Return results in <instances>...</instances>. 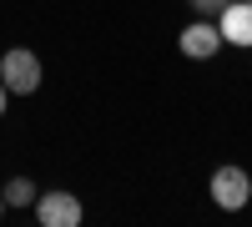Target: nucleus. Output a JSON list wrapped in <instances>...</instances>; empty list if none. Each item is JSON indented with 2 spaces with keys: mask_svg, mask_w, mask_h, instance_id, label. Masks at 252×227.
<instances>
[{
  "mask_svg": "<svg viewBox=\"0 0 252 227\" xmlns=\"http://www.w3.org/2000/svg\"><path fill=\"white\" fill-rule=\"evenodd\" d=\"M40 56L31 46H10V51H0V81H5V91L10 96H35L40 91Z\"/></svg>",
  "mask_w": 252,
  "mask_h": 227,
  "instance_id": "1",
  "label": "nucleus"
},
{
  "mask_svg": "<svg viewBox=\"0 0 252 227\" xmlns=\"http://www.w3.org/2000/svg\"><path fill=\"white\" fill-rule=\"evenodd\" d=\"M207 192H212V202H217L222 212H242L247 202H252V177H247L242 167H232V162H227V167H217V172H212Z\"/></svg>",
  "mask_w": 252,
  "mask_h": 227,
  "instance_id": "2",
  "label": "nucleus"
},
{
  "mask_svg": "<svg viewBox=\"0 0 252 227\" xmlns=\"http://www.w3.org/2000/svg\"><path fill=\"white\" fill-rule=\"evenodd\" d=\"M31 212H35L40 227H81V197L51 187V192H40V197L31 202Z\"/></svg>",
  "mask_w": 252,
  "mask_h": 227,
  "instance_id": "3",
  "label": "nucleus"
},
{
  "mask_svg": "<svg viewBox=\"0 0 252 227\" xmlns=\"http://www.w3.org/2000/svg\"><path fill=\"white\" fill-rule=\"evenodd\" d=\"M177 46H182L187 61H212V56L222 51V31H217V20H212V15H197L192 26L177 35Z\"/></svg>",
  "mask_w": 252,
  "mask_h": 227,
  "instance_id": "4",
  "label": "nucleus"
},
{
  "mask_svg": "<svg viewBox=\"0 0 252 227\" xmlns=\"http://www.w3.org/2000/svg\"><path fill=\"white\" fill-rule=\"evenodd\" d=\"M217 31H222V46L252 51V0H232V5H222V10H217Z\"/></svg>",
  "mask_w": 252,
  "mask_h": 227,
  "instance_id": "5",
  "label": "nucleus"
},
{
  "mask_svg": "<svg viewBox=\"0 0 252 227\" xmlns=\"http://www.w3.org/2000/svg\"><path fill=\"white\" fill-rule=\"evenodd\" d=\"M0 197H5V207H31V202L40 197V187H35L31 177H10L5 187H0Z\"/></svg>",
  "mask_w": 252,
  "mask_h": 227,
  "instance_id": "6",
  "label": "nucleus"
},
{
  "mask_svg": "<svg viewBox=\"0 0 252 227\" xmlns=\"http://www.w3.org/2000/svg\"><path fill=\"white\" fill-rule=\"evenodd\" d=\"M187 5H192L197 15H212V20H217V10H222V5H232V0H187Z\"/></svg>",
  "mask_w": 252,
  "mask_h": 227,
  "instance_id": "7",
  "label": "nucleus"
},
{
  "mask_svg": "<svg viewBox=\"0 0 252 227\" xmlns=\"http://www.w3.org/2000/svg\"><path fill=\"white\" fill-rule=\"evenodd\" d=\"M5 106H10V91H5V81H0V116H5Z\"/></svg>",
  "mask_w": 252,
  "mask_h": 227,
  "instance_id": "8",
  "label": "nucleus"
},
{
  "mask_svg": "<svg viewBox=\"0 0 252 227\" xmlns=\"http://www.w3.org/2000/svg\"><path fill=\"white\" fill-rule=\"evenodd\" d=\"M5 212H10V207H5V197H0V217H5Z\"/></svg>",
  "mask_w": 252,
  "mask_h": 227,
  "instance_id": "9",
  "label": "nucleus"
}]
</instances>
